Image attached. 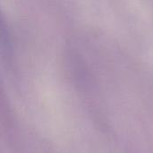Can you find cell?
Returning <instances> with one entry per match:
<instances>
[{
	"mask_svg": "<svg viewBox=\"0 0 153 153\" xmlns=\"http://www.w3.org/2000/svg\"><path fill=\"white\" fill-rule=\"evenodd\" d=\"M9 43V33L8 29L4 21V18L0 10V48H6Z\"/></svg>",
	"mask_w": 153,
	"mask_h": 153,
	"instance_id": "obj_1",
	"label": "cell"
}]
</instances>
